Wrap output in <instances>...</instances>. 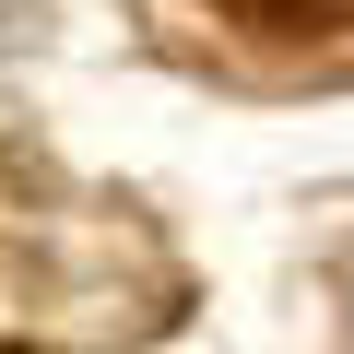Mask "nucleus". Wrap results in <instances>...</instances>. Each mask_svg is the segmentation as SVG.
Instances as JSON below:
<instances>
[{
    "instance_id": "1",
    "label": "nucleus",
    "mask_w": 354,
    "mask_h": 354,
    "mask_svg": "<svg viewBox=\"0 0 354 354\" xmlns=\"http://www.w3.org/2000/svg\"><path fill=\"white\" fill-rule=\"evenodd\" d=\"M236 24H272V36H330L342 24V0H225Z\"/></svg>"
}]
</instances>
